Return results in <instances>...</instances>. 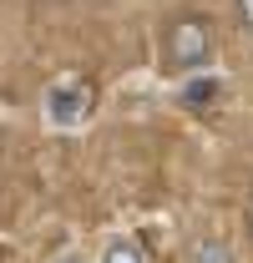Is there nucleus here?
Returning a JSON list of instances; mask_svg holds the SVG:
<instances>
[{
	"label": "nucleus",
	"instance_id": "nucleus-2",
	"mask_svg": "<svg viewBox=\"0 0 253 263\" xmlns=\"http://www.w3.org/2000/svg\"><path fill=\"white\" fill-rule=\"evenodd\" d=\"M86 111H92V86L76 81V76H66V81H56V86L46 91V117H51L56 127H76Z\"/></svg>",
	"mask_w": 253,
	"mask_h": 263
},
{
	"label": "nucleus",
	"instance_id": "nucleus-6",
	"mask_svg": "<svg viewBox=\"0 0 253 263\" xmlns=\"http://www.w3.org/2000/svg\"><path fill=\"white\" fill-rule=\"evenodd\" d=\"M56 263H76V258H56Z\"/></svg>",
	"mask_w": 253,
	"mask_h": 263
},
{
	"label": "nucleus",
	"instance_id": "nucleus-5",
	"mask_svg": "<svg viewBox=\"0 0 253 263\" xmlns=\"http://www.w3.org/2000/svg\"><path fill=\"white\" fill-rule=\"evenodd\" d=\"M233 15H238V31L253 41V0H233Z\"/></svg>",
	"mask_w": 253,
	"mask_h": 263
},
{
	"label": "nucleus",
	"instance_id": "nucleus-1",
	"mask_svg": "<svg viewBox=\"0 0 253 263\" xmlns=\"http://www.w3.org/2000/svg\"><path fill=\"white\" fill-rule=\"evenodd\" d=\"M218 56V35H213V21L197 15V10H177L172 21H162L157 35V66L167 76H192L203 66H213Z\"/></svg>",
	"mask_w": 253,
	"mask_h": 263
},
{
	"label": "nucleus",
	"instance_id": "nucleus-4",
	"mask_svg": "<svg viewBox=\"0 0 253 263\" xmlns=\"http://www.w3.org/2000/svg\"><path fill=\"white\" fill-rule=\"evenodd\" d=\"M192 263H233V253L223 248L218 238H197L192 243Z\"/></svg>",
	"mask_w": 253,
	"mask_h": 263
},
{
	"label": "nucleus",
	"instance_id": "nucleus-3",
	"mask_svg": "<svg viewBox=\"0 0 253 263\" xmlns=\"http://www.w3.org/2000/svg\"><path fill=\"white\" fill-rule=\"evenodd\" d=\"M101 263H147V258H142V248H137L132 238H112V243L101 248Z\"/></svg>",
	"mask_w": 253,
	"mask_h": 263
}]
</instances>
